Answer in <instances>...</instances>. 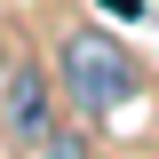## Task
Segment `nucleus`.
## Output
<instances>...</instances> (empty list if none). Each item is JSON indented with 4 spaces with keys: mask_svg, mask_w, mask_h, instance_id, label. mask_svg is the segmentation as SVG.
<instances>
[{
    "mask_svg": "<svg viewBox=\"0 0 159 159\" xmlns=\"http://www.w3.org/2000/svg\"><path fill=\"white\" fill-rule=\"evenodd\" d=\"M56 88H64V103H72L80 119H111V111H127L135 103V88H143V72H135V56L119 48L111 32H72L64 40V56H56Z\"/></svg>",
    "mask_w": 159,
    "mask_h": 159,
    "instance_id": "f257e3e1",
    "label": "nucleus"
},
{
    "mask_svg": "<svg viewBox=\"0 0 159 159\" xmlns=\"http://www.w3.org/2000/svg\"><path fill=\"white\" fill-rule=\"evenodd\" d=\"M0 119H8L16 143H48V135H56V88H48L40 64L8 72V103H0Z\"/></svg>",
    "mask_w": 159,
    "mask_h": 159,
    "instance_id": "f03ea898",
    "label": "nucleus"
}]
</instances>
